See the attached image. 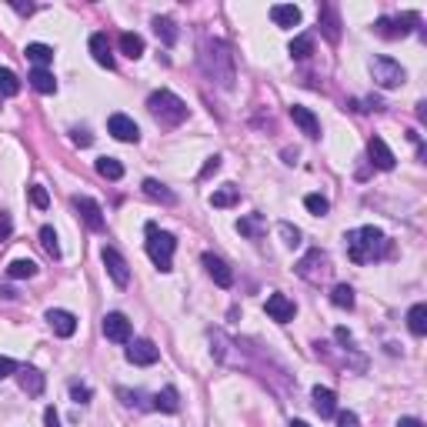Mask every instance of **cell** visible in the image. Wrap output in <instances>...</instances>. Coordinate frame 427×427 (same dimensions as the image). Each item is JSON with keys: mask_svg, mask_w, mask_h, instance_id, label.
Returning <instances> with one entry per match:
<instances>
[{"mask_svg": "<svg viewBox=\"0 0 427 427\" xmlns=\"http://www.w3.org/2000/svg\"><path fill=\"white\" fill-rule=\"evenodd\" d=\"M24 57H27L34 67H44V71H47V64L54 60V47H47V44H27V47H24Z\"/></svg>", "mask_w": 427, "mask_h": 427, "instance_id": "21", "label": "cell"}, {"mask_svg": "<svg viewBox=\"0 0 427 427\" xmlns=\"http://www.w3.org/2000/svg\"><path fill=\"white\" fill-rule=\"evenodd\" d=\"M344 244H347V257L354 264H371V260L388 254V237L377 227H357L344 237Z\"/></svg>", "mask_w": 427, "mask_h": 427, "instance_id": "1", "label": "cell"}, {"mask_svg": "<svg viewBox=\"0 0 427 427\" xmlns=\"http://www.w3.org/2000/svg\"><path fill=\"white\" fill-rule=\"evenodd\" d=\"M371 77L377 87H384V91H390V87H401L404 80H408V74H404V67L397 64V60H390V57H374L371 60Z\"/></svg>", "mask_w": 427, "mask_h": 427, "instance_id": "5", "label": "cell"}, {"mask_svg": "<svg viewBox=\"0 0 427 427\" xmlns=\"http://www.w3.org/2000/svg\"><path fill=\"white\" fill-rule=\"evenodd\" d=\"M10 234H14V221H10V214H7V210H0V244L7 241Z\"/></svg>", "mask_w": 427, "mask_h": 427, "instance_id": "40", "label": "cell"}, {"mask_svg": "<svg viewBox=\"0 0 427 427\" xmlns=\"http://www.w3.org/2000/svg\"><path fill=\"white\" fill-rule=\"evenodd\" d=\"M311 397H314V410L320 417H334L337 414V394L331 388H314Z\"/></svg>", "mask_w": 427, "mask_h": 427, "instance_id": "17", "label": "cell"}, {"mask_svg": "<svg viewBox=\"0 0 427 427\" xmlns=\"http://www.w3.org/2000/svg\"><path fill=\"white\" fill-rule=\"evenodd\" d=\"M331 304L340 307V311H351L354 307V287L351 284H337L334 291H331Z\"/></svg>", "mask_w": 427, "mask_h": 427, "instance_id": "31", "label": "cell"}, {"mask_svg": "<svg viewBox=\"0 0 427 427\" xmlns=\"http://www.w3.org/2000/svg\"><path fill=\"white\" fill-rule=\"evenodd\" d=\"M291 120H294V124H298V127L304 130L307 137H320V124H317V117L307 111V107L294 104V107H291Z\"/></svg>", "mask_w": 427, "mask_h": 427, "instance_id": "18", "label": "cell"}, {"mask_svg": "<svg viewBox=\"0 0 427 427\" xmlns=\"http://www.w3.org/2000/svg\"><path fill=\"white\" fill-rule=\"evenodd\" d=\"M201 67L207 77H214L224 91L234 87V54L227 51L224 40H204L201 47Z\"/></svg>", "mask_w": 427, "mask_h": 427, "instance_id": "2", "label": "cell"}, {"mask_svg": "<svg viewBox=\"0 0 427 427\" xmlns=\"http://www.w3.org/2000/svg\"><path fill=\"white\" fill-rule=\"evenodd\" d=\"M267 314L274 317L278 324H287V320H294L298 307H294V300L287 298V294H271L267 298Z\"/></svg>", "mask_w": 427, "mask_h": 427, "instance_id": "13", "label": "cell"}, {"mask_svg": "<svg viewBox=\"0 0 427 427\" xmlns=\"http://www.w3.org/2000/svg\"><path fill=\"white\" fill-rule=\"evenodd\" d=\"M271 20H274L278 27H298L300 7H294V3H274V7H271Z\"/></svg>", "mask_w": 427, "mask_h": 427, "instance_id": "19", "label": "cell"}, {"mask_svg": "<svg viewBox=\"0 0 427 427\" xmlns=\"http://www.w3.org/2000/svg\"><path fill=\"white\" fill-rule=\"evenodd\" d=\"M287 427H311V424H307V421H291Z\"/></svg>", "mask_w": 427, "mask_h": 427, "instance_id": "51", "label": "cell"}, {"mask_svg": "<svg viewBox=\"0 0 427 427\" xmlns=\"http://www.w3.org/2000/svg\"><path fill=\"white\" fill-rule=\"evenodd\" d=\"M0 298H7V300H14V298H17V294H14V291H10V287H0Z\"/></svg>", "mask_w": 427, "mask_h": 427, "instance_id": "50", "label": "cell"}, {"mask_svg": "<svg viewBox=\"0 0 427 427\" xmlns=\"http://www.w3.org/2000/svg\"><path fill=\"white\" fill-rule=\"evenodd\" d=\"M44 384H47V381H44V374H40L37 367H24V371H20V390H24V394L40 397V394H44Z\"/></svg>", "mask_w": 427, "mask_h": 427, "instance_id": "20", "label": "cell"}, {"mask_svg": "<svg viewBox=\"0 0 427 427\" xmlns=\"http://www.w3.org/2000/svg\"><path fill=\"white\" fill-rule=\"evenodd\" d=\"M17 14H34V3H14Z\"/></svg>", "mask_w": 427, "mask_h": 427, "instance_id": "48", "label": "cell"}, {"mask_svg": "<svg viewBox=\"0 0 427 427\" xmlns=\"http://www.w3.org/2000/svg\"><path fill=\"white\" fill-rule=\"evenodd\" d=\"M337 427H361V421L354 410H344V414H337Z\"/></svg>", "mask_w": 427, "mask_h": 427, "instance_id": "41", "label": "cell"}, {"mask_svg": "<svg viewBox=\"0 0 427 427\" xmlns=\"http://www.w3.org/2000/svg\"><path fill=\"white\" fill-rule=\"evenodd\" d=\"M367 154H371V164L381 170H394V164H397V157H394V150L384 144V137H371V140H367Z\"/></svg>", "mask_w": 427, "mask_h": 427, "instance_id": "12", "label": "cell"}, {"mask_svg": "<svg viewBox=\"0 0 427 427\" xmlns=\"http://www.w3.org/2000/svg\"><path fill=\"white\" fill-rule=\"evenodd\" d=\"M71 204H74V210L80 214V217H84V224H87L91 230H97V234H100V230L107 227V221H104V210H100V204H97V201L84 197V194H77Z\"/></svg>", "mask_w": 427, "mask_h": 427, "instance_id": "7", "label": "cell"}, {"mask_svg": "<svg viewBox=\"0 0 427 427\" xmlns=\"http://www.w3.org/2000/svg\"><path fill=\"white\" fill-rule=\"evenodd\" d=\"M237 230H241L244 237H251V241H260V237H264V221H260V214L241 217V221H237Z\"/></svg>", "mask_w": 427, "mask_h": 427, "instance_id": "28", "label": "cell"}, {"mask_svg": "<svg viewBox=\"0 0 427 427\" xmlns=\"http://www.w3.org/2000/svg\"><path fill=\"white\" fill-rule=\"evenodd\" d=\"M104 267H107V274H111V280L117 284V287H127L130 284V267H127V260L120 257L113 247H104Z\"/></svg>", "mask_w": 427, "mask_h": 427, "instance_id": "8", "label": "cell"}, {"mask_svg": "<svg viewBox=\"0 0 427 427\" xmlns=\"http://www.w3.org/2000/svg\"><path fill=\"white\" fill-rule=\"evenodd\" d=\"M154 30H157V37L164 40L167 47L177 40V27H174V20L170 17H154Z\"/></svg>", "mask_w": 427, "mask_h": 427, "instance_id": "34", "label": "cell"}, {"mask_svg": "<svg viewBox=\"0 0 427 427\" xmlns=\"http://www.w3.org/2000/svg\"><path fill=\"white\" fill-rule=\"evenodd\" d=\"M30 204L40 207V210H44L47 204H51V194H47V187H40V184L30 187Z\"/></svg>", "mask_w": 427, "mask_h": 427, "instance_id": "38", "label": "cell"}, {"mask_svg": "<svg viewBox=\"0 0 427 427\" xmlns=\"http://www.w3.org/2000/svg\"><path fill=\"white\" fill-rule=\"evenodd\" d=\"M337 340H340V344H351V334H347L344 327H337Z\"/></svg>", "mask_w": 427, "mask_h": 427, "instance_id": "49", "label": "cell"}, {"mask_svg": "<svg viewBox=\"0 0 427 427\" xmlns=\"http://www.w3.org/2000/svg\"><path fill=\"white\" fill-rule=\"evenodd\" d=\"M71 394H74V401H80V404H87V401H91V388H80V384H74V388H71Z\"/></svg>", "mask_w": 427, "mask_h": 427, "instance_id": "44", "label": "cell"}, {"mask_svg": "<svg viewBox=\"0 0 427 427\" xmlns=\"http://www.w3.org/2000/svg\"><path fill=\"white\" fill-rule=\"evenodd\" d=\"M44 424H47V427H60V414H57L54 408H47V410H44Z\"/></svg>", "mask_w": 427, "mask_h": 427, "instance_id": "46", "label": "cell"}, {"mask_svg": "<svg viewBox=\"0 0 427 427\" xmlns=\"http://www.w3.org/2000/svg\"><path fill=\"white\" fill-rule=\"evenodd\" d=\"M414 24H421L417 14H404V17H381L377 20V34L388 40H397V37H408L414 30Z\"/></svg>", "mask_w": 427, "mask_h": 427, "instance_id": "6", "label": "cell"}, {"mask_svg": "<svg viewBox=\"0 0 427 427\" xmlns=\"http://www.w3.org/2000/svg\"><path fill=\"white\" fill-rule=\"evenodd\" d=\"M147 111L161 120V124H167V127H177V124H184L187 120V104L177 97V93L170 91H154L147 97Z\"/></svg>", "mask_w": 427, "mask_h": 427, "instance_id": "3", "label": "cell"}, {"mask_svg": "<svg viewBox=\"0 0 427 427\" xmlns=\"http://www.w3.org/2000/svg\"><path fill=\"white\" fill-rule=\"evenodd\" d=\"M74 144H77V147H91L93 137L87 134V130H74Z\"/></svg>", "mask_w": 427, "mask_h": 427, "instance_id": "45", "label": "cell"}, {"mask_svg": "<svg viewBox=\"0 0 427 427\" xmlns=\"http://www.w3.org/2000/svg\"><path fill=\"white\" fill-rule=\"evenodd\" d=\"M217 170H221V157H210V161L204 164V170H201V181H207V177L217 174Z\"/></svg>", "mask_w": 427, "mask_h": 427, "instance_id": "42", "label": "cell"}, {"mask_svg": "<svg viewBox=\"0 0 427 427\" xmlns=\"http://www.w3.org/2000/svg\"><path fill=\"white\" fill-rule=\"evenodd\" d=\"M154 408L157 410H167V414H174V410L181 408V397H177V388H164L157 397H154Z\"/></svg>", "mask_w": 427, "mask_h": 427, "instance_id": "30", "label": "cell"}, {"mask_svg": "<svg viewBox=\"0 0 427 427\" xmlns=\"http://www.w3.org/2000/svg\"><path fill=\"white\" fill-rule=\"evenodd\" d=\"M104 337L107 340H113V344H130V320L120 311H113V314L104 317Z\"/></svg>", "mask_w": 427, "mask_h": 427, "instance_id": "9", "label": "cell"}, {"mask_svg": "<svg viewBox=\"0 0 427 427\" xmlns=\"http://www.w3.org/2000/svg\"><path fill=\"white\" fill-rule=\"evenodd\" d=\"M120 54H127L130 60H137V57L144 54V37L134 34V30H124V34H120Z\"/></svg>", "mask_w": 427, "mask_h": 427, "instance_id": "25", "label": "cell"}, {"mask_svg": "<svg viewBox=\"0 0 427 427\" xmlns=\"http://www.w3.org/2000/svg\"><path fill=\"white\" fill-rule=\"evenodd\" d=\"M87 47H91L93 60H97L100 67H107V71H111V67H113V54H111V40H107V34H91Z\"/></svg>", "mask_w": 427, "mask_h": 427, "instance_id": "16", "label": "cell"}, {"mask_svg": "<svg viewBox=\"0 0 427 427\" xmlns=\"http://www.w3.org/2000/svg\"><path fill=\"white\" fill-rule=\"evenodd\" d=\"M174 251H177V237L167 230H157V224H147V257L167 274L174 267Z\"/></svg>", "mask_w": 427, "mask_h": 427, "instance_id": "4", "label": "cell"}, {"mask_svg": "<svg viewBox=\"0 0 427 427\" xmlns=\"http://www.w3.org/2000/svg\"><path fill=\"white\" fill-rule=\"evenodd\" d=\"M40 244H44V251L51 254V257H60V244H57V230L54 227H40Z\"/></svg>", "mask_w": 427, "mask_h": 427, "instance_id": "35", "label": "cell"}, {"mask_svg": "<svg viewBox=\"0 0 427 427\" xmlns=\"http://www.w3.org/2000/svg\"><path fill=\"white\" fill-rule=\"evenodd\" d=\"M107 130H111L117 140H124V144H137L140 140V127L130 120L127 113H111V120H107Z\"/></svg>", "mask_w": 427, "mask_h": 427, "instance_id": "10", "label": "cell"}, {"mask_svg": "<svg viewBox=\"0 0 427 427\" xmlns=\"http://www.w3.org/2000/svg\"><path fill=\"white\" fill-rule=\"evenodd\" d=\"M278 230H280V237H284V244H287V247H298V244H300V230H298V227H291V224H280Z\"/></svg>", "mask_w": 427, "mask_h": 427, "instance_id": "39", "label": "cell"}, {"mask_svg": "<svg viewBox=\"0 0 427 427\" xmlns=\"http://www.w3.org/2000/svg\"><path fill=\"white\" fill-rule=\"evenodd\" d=\"M408 327H410V334H417V337L427 334V304H414V307H410Z\"/></svg>", "mask_w": 427, "mask_h": 427, "instance_id": "23", "label": "cell"}, {"mask_svg": "<svg viewBox=\"0 0 427 427\" xmlns=\"http://www.w3.org/2000/svg\"><path fill=\"white\" fill-rule=\"evenodd\" d=\"M397 427H424V424H421L417 417H401V421H397Z\"/></svg>", "mask_w": 427, "mask_h": 427, "instance_id": "47", "label": "cell"}, {"mask_svg": "<svg viewBox=\"0 0 427 427\" xmlns=\"http://www.w3.org/2000/svg\"><path fill=\"white\" fill-rule=\"evenodd\" d=\"M10 374H17V364H14L10 357H0V381L10 377Z\"/></svg>", "mask_w": 427, "mask_h": 427, "instance_id": "43", "label": "cell"}, {"mask_svg": "<svg viewBox=\"0 0 427 427\" xmlns=\"http://www.w3.org/2000/svg\"><path fill=\"white\" fill-rule=\"evenodd\" d=\"M157 357H161V347H157L154 340H134V344L127 347V361L130 364H137V367L157 364Z\"/></svg>", "mask_w": 427, "mask_h": 427, "instance_id": "11", "label": "cell"}, {"mask_svg": "<svg viewBox=\"0 0 427 427\" xmlns=\"http://www.w3.org/2000/svg\"><path fill=\"white\" fill-rule=\"evenodd\" d=\"M27 80H30V87H34L37 93H57V80H54V74H51V71H44V67H34Z\"/></svg>", "mask_w": 427, "mask_h": 427, "instance_id": "22", "label": "cell"}, {"mask_svg": "<svg viewBox=\"0 0 427 427\" xmlns=\"http://www.w3.org/2000/svg\"><path fill=\"white\" fill-rule=\"evenodd\" d=\"M47 324L54 327L57 337H74V331H77V317L71 314V311H64V307L47 311Z\"/></svg>", "mask_w": 427, "mask_h": 427, "instance_id": "14", "label": "cell"}, {"mask_svg": "<svg viewBox=\"0 0 427 427\" xmlns=\"http://www.w3.org/2000/svg\"><path fill=\"white\" fill-rule=\"evenodd\" d=\"M20 93V80L10 67H0V97H17Z\"/></svg>", "mask_w": 427, "mask_h": 427, "instance_id": "32", "label": "cell"}, {"mask_svg": "<svg viewBox=\"0 0 427 427\" xmlns=\"http://www.w3.org/2000/svg\"><path fill=\"white\" fill-rule=\"evenodd\" d=\"M320 14H324V34L331 40H337V17H334V10L331 7H320Z\"/></svg>", "mask_w": 427, "mask_h": 427, "instance_id": "37", "label": "cell"}, {"mask_svg": "<svg viewBox=\"0 0 427 427\" xmlns=\"http://www.w3.org/2000/svg\"><path fill=\"white\" fill-rule=\"evenodd\" d=\"M144 194H147L150 201H161V204H174L177 197H174V190H167V187L161 184V181H154V177H147L144 181Z\"/></svg>", "mask_w": 427, "mask_h": 427, "instance_id": "26", "label": "cell"}, {"mask_svg": "<svg viewBox=\"0 0 427 427\" xmlns=\"http://www.w3.org/2000/svg\"><path fill=\"white\" fill-rule=\"evenodd\" d=\"M237 201H241V190L237 187H221V190L210 194V204L214 207H234Z\"/></svg>", "mask_w": 427, "mask_h": 427, "instance_id": "33", "label": "cell"}, {"mask_svg": "<svg viewBox=\"0 0 427 427\" xmlns=\"http://www.w3.org/2000/svg\"><path fill=\"white\" fill-rule=\"evenodd\" d=\"M287 51H291V57H294V60H307V57L314 54V37H311V34H300V37L291 40V47H287Z\"/></svg>", "mask_w": 427, "mask_h": 427, "instance_id": "29", "label": "cell"}, {"mask_svg": "<svg viewBox=\"0 0 427 427\" xmlns=\"http://www.w3.org/2000/svg\"><path fill=\"white\" fill-rule=\"evenodd\" d=\"M97 174L107 181H120L124 177V164L117 157H97Z\"/></svg>", "mask_w": 427, "mask_h": 427, "instance_id": "27", "label": "cell"}, {"mask_svg": "<svg viewBox=\"0 0 427 427\" xmlns=\"http://www.w3.org/2000/svg\"><path fill=\"white\" fill-rule=\"evenodd\" d=\"M34 274H37V264L27 260V257L10 260V264H7V278L10 280H27V278H34Z\"/></svg>", "mask_w": 427, "mask_h": 427, "instance_id": "24", "label": "cell"}, {"mask_svg": "<svg viewBox=\"0 0 427 427\" xmlns=\"http://www.w3.org/2000/svg\"><path fill=\"white\" fill-rule=\"evenodd\" d=\"M304 207H307L311 214H317V217H324V214L331 210L327 197H320V194H307V197H304Z\"/></svg>", "mask_w": 427, "mask_h": 427, "instance_id": "36", "label": "cell"}, {"mask_svg": "<svg viewBox=\"0 0 427 427\" xmlns=\"http://www.w3.org/2000/svg\"><path fill=\"white\" fill-rule=\"evenodd\" d=\"M201 260H204L207 274L214 278V284H217V287H230V284H234V271H230V267H227L221 257H214V254H204Z\"/></svg>", "mask_w": 427, "mask_h": 427, "instance_id": "15", "label": "cell"}]
</instances>
